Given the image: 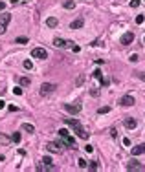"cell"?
Returning a JSON list of instances; mask_svg holds the SVG:
<instances>
[{
	"mask_svg": "<svg viewBox=\"0 0 145 172\" xmlns=\"http://www.w3.org/2000/svg\"><path fill=\"white\" fill-rule=\"evenodd\" d=\"M4 106H6V103H4V101H2V99H0V110H2V108H4Z\"/></svg>",
	"mask_w": 145,
	"mask_h": 172,
	"instance_id": "cell-37",
	"label": "cell"
},
{
	"mask_svg": "<svg viewBox=\"0 0 145 172\" xmlns=\"http://www.w3.org/2000/svg\"><path fill=\"white\" fill-rule=\"evenodd\" d=\"M30 83H31V81H30L28 77H20V86H30Z\"/></svg>",
	"mask_w": 145,
	"mask_h": 172,
	"instance_id": "cell-17",
	"label": "cell"
},
{
	"mask_svg": "<svg viewBox=\"0 0 145 172\" xmlns=\"http://www.w3.org/2000/svg\"><path fill=\"white\" fill-rule=\"evenodd\" d=\"M64 110H66L68 114H72V115H76V114H79V112H81V105H72V103H66V105H64Z\"/></svg>",
	"mask_w": 145,
	"mask_h": 172,
	"instance_id": "cell-7",
	"label": "cell"
},
{
	"mask_svg": "<svg viewBox=\"0 0 145 172\" xmlns=\"http://www.w3.org/2000/svg\"><path fill=\"white\" fill-rule=\"evenodd\" d=\"M77 165H79V168H86V167H88V163H86V161H85L83 158H81V159L77 161Z\"/></svg>",
	"mask_w": 145,
	"mask_h": 172,
	"instance_id": "cell-20",
	"label": "cell"
},
{
	"mask_svg": "<svg viewBox=\"0 0 145 172\" xmlns=\"http://www.w3.org/2000/svg\"><path fill=\"white\" fill-rule=\"evenodd\" d=\"M83 81H85V77H83V75H79V77H77V81H76V86H81V84H83Z\"/></svg>",
	"mask_w": 145,
	"mask_h": 172,
	"instance_id": "cell-26",
	"label": "cell"
},
{
	"mask_svg": "<svg viewBox=\"0 0 145 172\" xmlns=\"http://www.w3.org/2000/svg\"><path fill=\"white\" fill-rule=\"evenodd\" d=\"M83 24H85V18L79 17V18H76L74 22L70 24V28H72V30H79V28H83Z\"/></svg>",
	"mask_w": 145,
	"mask_h": 172,
	"instance_id": "cell-14",
	"label": "cell"
},
{
	"mask_svg": "<svg viewBox=\"0 0 145 172\" xmlns=\"http://www.w3.org/2000/svg\"><path fill=\"white\" fill-rule=\"evenodd\" d=\"M59 137L63 139V143H64L66 146H70V149H76V141H74V137L70 136V132H68L66 128H61V130H59Z\"/></svg>",
	"mask_w": 145,
	"mask_h": 172,
	"instance_id": "cell-2",
	"label": "cell"
},
{
	"mask_svg": "<svg viewBox=\"0 0 145 172\" xmlns=\"http://www.w3.org/2000/svg\"><path fill=\"white\" fill-rule=\"evenodd\" d=\"M94 77H95V79H99V81H103V77H101V70H95V71H94Z\"/></svg>",
	"mask_w": 145,
	"mask_h": 172,
	"instance_id": "cell-23",
	"label": "cell"
},
{
	"mask_svg": "<svg viewBox=\"0 0 145 172\" xmlns=\"http://www.w3.org/2000/svg\"><path fill=\"white\" fill-rule=\"evenodd\" d=\"M127 170H138V172H141V170H145V167L140 163V161H136V159H132L129 165H127Z\"/></svg>",
	"mask_w": 145,
	"mask_h": 172,
	"instance_id": "cell-9",
	"label": "cell"
},
{
	"mask_svg": "<svg viewBox=\"0 0 145 172\" xmlns=\"http://www.w3.org/2000/svg\"><path fill=\"white\" fill-rule=\"evenodd\" d=\"M63 6H64V9H74L76 8V2H64Z\"/></svg>",
	"mask_w": 145,
	"mask_h": 172,
	"instance_id": "cell-19",
	"label": "cell"
},
{
	"mask_svg": "<svg viewBox=\"0 0 145 172\" xmlns=\"http://www.w3.org/2000/svg\"><path fill=\"white\" fill-rule=\"evenodd\" d=\"M9 20H11V15H9V13H2V15H0V35L6 33Z\"/></svg>",
	"mask_w": 145,
	"mask_h": 172,
	"instance_id": "cell-3",
	"label": "cell"
},
{
	"mask_svg": "<svg viewBox=\"0 0 145 172\" xmlns=\"http://www.w3.org/2000/svg\"><path fill=\"white\" fill-rule=\"evenodd\" d=\"M31 57H35V59H46L48 57V52L44 50V48H33V52H31Z\"/></svg>",
	"mask_w": 145,
	"mask_h": 172,
	"instance_id": "cell-6",
	"label": "cell"
},
{
	"mask_svg": "<svg viewBox=\"0 0 145 172\" xmlns=\"http://www.w3.org/2000/svg\"><path fill=\"white\" fill-rule=\"evenodd\" d=\"M61 143L57 145V143H48L46 145V149H48V152H52V154H57V152H61Z\"/></svg>",
	"mask_w": 145,
	"mask_h": 172,
	"instance_id": "cell-11",
	"label": "cell"
},
{
	"mask_svg": "<svg viewBox=\"0 0 145 172\" xmlns=\"http://www.w3.org/2000/svg\"><path fill=\"white\" fill-rule=\"evenodd\" d=\"M17 42H18V44H26V42H28V39H26V37H18V39H17Z\"/></svg>",
	"mask_w": 145,
	"mask_h": 172,
	"instance_id": "cell-31",
	"label": "cell"
},
{
	"mask_svg": "<svg viewBox=\"0 0 145 172\" xmlns=\"http://www.w3.org/2000/svg\"><path fill=\"white\" fill-rule=\"evenodd\" d=\"M118 105H121V106H132V105H134V97H132V95H123L121 99H119Z\"/></svg>",
	"mask_w": 145,
	"mask_h": 172,
	"instance_id": "cell-10",
	"label": "cell"
},
{
	"mask_svg": "<svg viewBox=\"0 0 145 172\" xmlns=\"http://www.w3.org/2000/svg\"><path fill=\"white\" fill-rule=\"evenodd\" d=\"M13 92H15V95H22V88H20V86H15Z\"/></svg>",
	"mask_w": 145,
	"mask_h": 172,
	"instance_id": "cell-27",
	"label": "cell"
},
{
	"mask_svg": "<svg viewBox=\"0 0 145 172\" xmlns=\"http://www.w3.org/2000/svg\"><path fill=\"white\" fill-rule=\"evenodd\" d=\"M85 152L92 154V152H94V146H92V145H86V146H85Z\"/></svg>",
	"mask_w": 145,
	"mask_h": 172,
	"instance_id": "cell-29",
	"label": "cell"
},
{
	"mask_svg": "<svg viewBox=\"0 0 145 172\" xmlns=\"http://www.w3.org/2000/svg\"><path fill=\"white\" fill-rule=\"evenodd\" d=\"M125 127H127L129 130H134V128L138 127V123H136L134 117H127V119H125Z\"/></svg>",
	"mask_w": 145,
	"mask_h": 172,
	"instance_id": "cell-12",
	"label": "cell"
},
{
	"mask_svg": "<svg viewBox=\"0 0 145 172\" xmlns=\"http://www.w3.org/2000/svg\"><path fill=\"white\" fill-rule=\"evenodd\" d=\"M8 108H9V112H17V110H18V108H17V106H13V105H11V106H8Z\"/></svg>",
	"mask_w": 145,
	"mask_h": 172,
	"instance_id": "cell-36",
	"label": "cell"
},
{
	"mask_svg": "<svg viewBox=\"0 0 145 172\" xmlns=\"http://www.w3.org/2000/svg\"><path fill=\"white\" fill-rule=\"evenodd\" d=\"M132 40H134V33H132V31H127V33H123V35H121V39H119V42H121L123 46L130 44Z\"/></svg>",
	"mask_w": 145,
	"mask_h": 172,
	"instance_id": "cell-8",
	"label": "cell"
},
{
	"mask_svg": "<svg viewBox=\"0 0 145 172\" xmlns=\"http://www.w3.org/2000/svg\"><path fill=\"white\" fill-rule=\"evenodd\" d=\"M138 77H140L141 81H145V71H140V73H138Z\"/></svg>",
	"mask_w": 145,
	"mask_h": 172,
	"instance_id": "cell-34",
	"label": "cell"
},
{
	"mask_svg": "<svg viewBox=\"0 0 145 172\" xmlns=\"http://www.w3.org/2000/svg\"><path fill=\"white\" fill-rule=\"evenodd\" d=\"M123 145H125V146H129V145H130V139H129V137H125V139H123Z\"/></svg>",
	"mask_w": 145,
	"mask_h": 172,
	"instance_id": "cell-35",
	"label": "cell"
},
{
	"mask_svg": "<svg viewBox=\"0 0 145 172\" xmlns=\"http://www.w3.org/2000/svg\"><path fill=\"white\" fill-rule=\"evenodd\" d=\"M4 8H6V4H4V2H0V11H4Z\"/></svg>",
	"mask_w": 145,
	"mask_h": 172,
	"instance_id": "cell-38",
	"label": "cell"
},
{
	"mask_svg": "<svg viewBox=\"0 0 145 172\" xmlns=\"http://www.w3.org/2000/svg\"><path fill=\"white\" fill-rule=\"evenodd\" d=\"M143 20H145L143 15H138V17H136V24H143Z\"/></svg>",
	"mask_w": 145,
	"mask_h": 172,
	"instance_id": "cell-25",
	"label": "cell"
},
{
	"mask_svg": "<svg viewBox=\"0 0 145 172\" xmlns=\"http://www.w3.org/2000/svg\"><path fill=\"white\" fill-rule=\"evenodd\" d=\"M108 112H110V108H108V106H103V108H99V110H98V114H101V115H103V114H108Z\"/></svg>",
	"mask_w": 145,
	"mask_h": 172,
	"instance_id": "cell-22",
	"label": "cell"
},
{
	"mask_svg": "<svg viewBox=\"0 0 145 172\" xmlns=\"http://www.w3.org/2000/svg\"><path fill=\"white\" fill-rule=\"evenodd\" d=\"M53 46H55V48H70V50H72V48L76 46V42L64 40V39H55V40H53Z\"/></svg>",
	"mask_w": 145,
	"mask_h": 172,
	"instance_id": "cell-4",
	"label": "cell"
},
{
	"mask_svg": "<svg viewBox=\"0 0 145 172\" xmlns=\"http://www.w3.org/2000/svg\"><path fill=\"white\" fill-rule=\"evenodd\" d=\"M141 154H145V143H141V145L132 149V156H141Z\"/></svg>",
	"mask_w": 145,
	"mask_h": 172,
	"instance_id": "cell-13",
	"label": "cell"
},
{
	"mask_svg": "<svg viewBox=\"0 0 145 172\" xmlns=\"http://www.w3.org/2000/svg\"><path fill=\"white\" fill-rule=\"evenodd\" d=\"M53 90H57V84H53V83H42L40 95H48V93H52Z\"/></svg>",
	"mask_w": 145,
	"mask_h": 172,
	"instance_id": "cell-5",
	"label": "cell"
},
{
	"mask_svg": "<svg viewBox=\"0 0 145 172\" xmlns=\"http://www.w3.org/2000/svg\"><path fill=\"white\" fill-rule=\"evenodd\" d=\"M24 68H28V70H31V68H33V62H31V61H26V62H24Z\"/></svg>",
	"mask_w": 145,
	"mask_h": 172,
	"instance_id": "cell-32",
	"label": "cell"
},
{
	"mask_svg": "<svg viewBox=\"0 0 145 172\" xmlns=\"http://www.w3.org/2000/svg\"><path fill=\"white\" fill-rule=\"evenodd\" d=\"M88 167H90V170H98V161H92Z\"/></svg>",
	"mask_w": 145,
	"mask_h": 172,
	"instance_id": "cell-30",
	"label": "cell"
},
{
	"mask_svg": "<svg viewBox=\"0 0 145 172\" xmlns=\"http://www.w3.org/2000/svg\"><path fill=\"white\" fill-rule=\"evenodd\" d=\"M11 141V137H6V136H2V134H0V143H4V145H8Z\"/></svg>",
	"mask_w": 145,
	"mask_h": 172,
	"instance_id": "cell-21",
	"label": "cell"
},
{
	"mask_svg": "<svg viewBox=\"0 0 145 172\" xmlns=\"http://www.w3.org/2000/svg\"><path fill=\"white\" fill-rule=\"evenodd\" d=\"M90 95H92V97H98V95H99V90H98V88H92V90H90Z\"/></svg>",
	"mask_w": 145,
	"mask_h": 172,
	"instance_id": "cell-24",
	"label": "cell"
},
{
	"mask_svg": "<svg viewBox=\"0 0 145 172\" xmlns=\"http://www.w3.org/2000/svg\"><path fill=\"white\" fill-rule=\"evenodd\" d=\"M140 4H141V0H130V6L132 8H138Z\"/></svg>",
	"mask_w": 145,
	"mask_h": 172,
	"instance_id": "cell-28",
	"label": "cell"
},
{
	"mask_svg": "<svg viewBox=\"0 0 145 172\" xmlns=\"http://www.w3.org/2000/svg\"><path fill=\"white\" fill-rule=\"evenodd\" d=\"M22 130H24V132H28V134H33V132H35V127L30 125V123H24V125H22Z\"/></svg>",
	"mask_w": 145,
	"mask_h": 172,
	"instance_id": "cell-16",
	"label": "cell"
},
{
	"mask_svg": "<svg viewBox=\"0 0 145 172\" xmlns=\"http://www.w3.org/2000/svg\"><path fill=\"white\" fill-rule=\"evenodd\" d=\"M11 141H13V143H20V134H18V132H15V134L11 136Z\"/></svg>",
	"mask_w": 145,
	"mask_h": 172,
	"instance_id": "cell-18",
	"label": "cell"
},
{
	"mask_svg": "<svg viewBox=\"0 0 145 172\" xmlns=\"http://www.w3.org/2000/svg\"><path fill=\"white\" fill-rule=\"evenodd\" d=\"M64 123H66V125H68L72 130H74V132H76V134H77L81 139H86V137L90 136V134H88V132H86V130L81 127V123H79L77 119H64Z\"/></svg>",
	"mask_w": 145,
	"mask_h": 172,
	"instance_id": "cell-1",
	"label": "cell"
},
{
	"mask_svg": "<svg viewBox=\"0 0 145 172\" xmlns=\"http://www.w3.org/2000/svg\"><path fill=\"white\" fill-rule=\"evenodd\" d=\"M57 22H59V20H57L55 17H50V18H46V26H48V28H55Z\"/></svg>",
	"mask_w": 145,
	"mask_h": 172,
	"instance_id": "cell-15",
	"label": "cell"
},
{
	"mask_svg": "<svg viewBox=\"0 0 145 172\" xmlns=\"http://www.w3.org/2000/svg\"><path fill=\"white\" fill-rule=\"evenodd\" d=\"M42 163H44V165H50V163H52V158H50V156H46V158L42 159Z\"/></svg>",
	"mask_w": 145,
	"mask_h": 172,
	"instance_id": "cell-33",
	"label": "cell"
},
{
	"mask_svg": "<svg viewBox=\"0 0 145 172\" xmlns=\"http://www.w3.org/2000/svg\"><path fill=\"white\" fill-rule=\"evenodd\" d=\"M143 42H145V37H143Z\"/></svg>",
	"mask_w": 145,
	"mask_h": 172,
	"instance_id": "cell-39",
	"label": "cell"
}]
</instances>
